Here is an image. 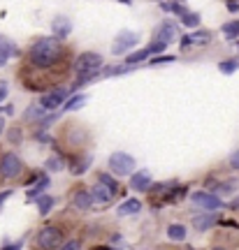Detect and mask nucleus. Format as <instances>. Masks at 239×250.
Returning <instances> with one entry per match:
<instances>
[{"instance_id": "6e6552de", "label": "nucleus", "mask_w": 239, "mask_h": 250, "mask_svg": "<svg viewBox=\"0 0 239 250\" xmlns=\"http://www.w3.org/2000/svg\"><path fill=\"white\" fill-rule=\"evenodd\" d=\"M140 42V35L133 33V30H123V33H119L114 40V54H125L128 49H133L135 44Z\"/></svg>"}, {"instance_id": "0eeeda50", "label": "nucleus", "mask_w": 239, "mask_h": 250, "mask_svg": "<svg viewBox=\"0 0 239 250\" xmlns=\"http://www.w3.org/2000/svg\"><path fill=\"white\" fill-rule=\"evenodd\" d=\"M177 33H179V26L174 23V21H163L158 26V30L153 33V40H158V42H163V44H172L174 40H177Z\"/></svg>"}, {"instance_id": "393cba45", "label": "nucleus", "mask_w": 239, "mask_h": 250, "mask_svg": "<svg viewBox=\"0 0 239 250\" xmlns=\"http://www.w3.org/2000/svg\"><path fill=\"white\" fill-rule=\"evenodd\" d=\"M47 186H49V179H47V176H42V179H40V183H37L35 188H30V190H28V197H30V199H33V197H37Z\"/></svg>"}, {"instance_id": "ddd939ff", "label": "nucleus", "mask_w": 239, "mask_h": 250, "mask_svg": "<svg viewBox=\"0 0 239 250\" xmlns=\"http://www.w3.org/2000/svg\"><path fill=\"white\" fill-rule=\"evenodd\" d=\"M51 33L56 37H68L72 33V23L68 17H56L51 21Z\"/></svg>"}, {"instance_id": "dca6fc26", "label": "nucleus", "mask_w": 239, "mask_h": 250, "mask_svg": "<svg viewBox=\"0 0 239 250\" xmlns=\"http://www.w3.org/2000/svg\"><path fill=\"white\" fill-rule=\"evenodd\" d=\"M142 208V202L140 199H128L125 204H121L119 208H116V213L119 215H130V213H137Z\"/></svg>"}, {"instance_id": "f3484780", "label": "nucleus", "mask_w": 239, "mask_h": 250, "mask_svg": "<svg viewBox=\"0 0 239 250\" xmlns=\"http://www.w3.org/2000/svg\"><path fill=\"white\" fill-rule=\"evenodd\" d=\"M167 239L169 241H184V239H186V227H184V225H169Z\"/></svg>"}, {"instance_id": "b1692460", "label": "nucleus", "mask_w": 239, "mask_h": 250, "mask_svg": "<svg viewBox=\"0 0 239 250\" xmlns=\"http://www.w3.org/2000/svg\"><path fill=\"white\" fill-rule=\"evenodd\" d=\"M151 51L149 49H142V51H137V54H130L128 56V65H137V62H142L144 58H149Z\"/></svg>"}, {"instance_id": "37998d69", "label": "nucleus", "mask_w": 239, "mask_h": 250, "mask_svg": "<svg viewBox=\"0 0 239 250\" xmlns=\"http://www.w3.org/2000/svg\"><path fill=\"white\" fill-rule=\"evenodd\" d=\"M237 46H239V44H237Z\"/></svg>"}, {"instance_id": "aec40b11", "label": "nucleus", "mask_w": 239, "mask_h": 250, "mask_svg": "<svg viewBox=\"0 0 239 250\" xmlns=\"http://www.w3.org/2000/svg\"><path fill=\"white\" fill-rule=\"evenodd\" d=\"M0 54H2V56H7V58H9V56H17L19 51H17V46L12 44L9 40H5V37L0 35Z\"/></svg>"}, {"instance_id": "72a5a7b5", "label": "nucleus", "mask_w": 239, "mask_h": 250, "mask_svg": "<svg viewBox=\"0 0 239 250\" xmlns=\"http://www.w3.org/2000/svg\"><path fill=\"white\" fill-rule=\"evenodd\" d=\"M53 121H56V116H47V118H42V121H40V127H42V130H47V127H49V125L53 123Z\"/></svg>"}, {"instance_id": "c9c22d12", "label": "nucleus", "mask_w": 239, "mask_h": 250, "mask_svg": "<svg viewBox=\"0 0 239 250\" xmlns=\"http://www.w3.org/2000/svg\"><path fill=\"white\" fill-rule=\"evenodd\" d=\"M9 139H12V142H17V139H19V130H12V132H9Z\"/></svg>"}, {"instance_id": "7c9ffc66", "label": "nucleus", "mask_w": 239, "mask_h": 250, "mask_svg": "<svg viewBox=\"0 0 239 250\" xmlns=\"http://www.w3.org/2000/svg\"><path fill=\"white\" fill-rule=\"evenodd\" d=\"M174 61H177L174 56H160V58H153V61H151V65H160V62H174Z\"/></svg>"}, {"instance_id": "f257e3e1", "label": "nucleus", "mask_w": 239, "mask_h": 250, "mask_svg": "<svg viewBox=\"0 0 239 250\" xmlns=\"http://www.w3.org/2000/svg\"><path fill=\"white\" fill-rule=\"evenodd\" d=\"M63 56H65V49H63V44L56 37H42V40H37L35 44L30 46L28 61L37 70H49L53 65H58Z\"/></svg>"}, {"instance_id": "a211bd4d", "label": "nucleus", "mask_w": 239, "mask_h": 250, "mask_svg": "<svg viewBox=\"0 0 239 250\" xmlns=\"http://www.w3.org/2000/svg\"><path fill=\"white\" fill-rule=\"evenodd\" d=\"M51 206H53V197H49V195L37 197V211H40V215H47L51 211Z\"/></svg>"}, {"instance_id": "9d476101", "label": "nucleus", "mask_w": 239, "mask_h": 250, "mask_svg": "<svg viewBox=\"0 0 239 250\" xmlns=\"http://www.w3.org/2000/svg\"><path fill=\"white\" fill-rule=\"evenodd\" d=\"M218 223V215L212 213V211H207V213H200V215H193V227L197 232H207L209 227Z\"/></svg>"}, {"instance_id": "7ed1b4c3", "label": "nucleus", "mask_w": 239, "mask_h": 250, "mask_svg": "<svg viewBox=\"0 0 239 250\" xmlns=\"http://www.w3.org/2000/svg\"><path fill=\"white\" fill-rule=\"evenodd\" d=\"M63 236H65V234H63L61 227L47 225V227H42V229L37 232L35 243H37V248H42V250H56L58 246H61Z\"/></svg>"}, {"instance_id": "1a4fd4ad", "label": "nucleus", "mask_w": 239, "mask_h": 250, "mask_svg": "<svg viewBox=\"0 0 239 250\" xmlns=\"http://www.w3.org/2000/svg\"><path fill=\"white\" fill-rule=\"evenodd\" d=\"M70 95V90L68 88H56V90H51V93H45L42 95V107L49 111V109H56V107H61L63 102H65V98Z\"/></svg>"}, {"instance_id": "ea45409f", "label": "nucleus", "mask_w": 239, "mask_h": 250, "mask_svg": "<svg viewBox=\"0 0 239 250\" xmlns=\"http://www.w3.org/2000/svg\"><path fill=\"white\" fill-rule=\"evenodd\" d=\"M5 130V118H0V132Z\"/></svg>"}, {"instance_id": "a878e982", "label": "nucleus", "mask_w": 239, "mask_h": 250, "mask_svg": "<svg viewBox=\"0 0 239 250\" xmlns=\"http://www.w3.org/2000/svg\"><path fill=\"white\" fill-rule=\"evenodd\" d=\"M181 21H184V26H188V28L200 26V17H197L195 12H188V14H184V17H181Z\"/></svg>"}, {"instance_id": "a19ab883", "label": "nucleus", "mask_w": 239, "mask_h": 250, "mask_svg": "<svg viewBox=\"0 0 239 250\" xmlns=\"http://www.w3.org/2000/svg\"><path fill=\"white\" fill-rule=\"evenodd\" d=\"M212 250H228V248H223V246H216V248H212Z\"/></svg>"}, {"instance_id": "bb28decb", "label": "nucleus", "mask_w": 239, "mask_h": 250, "mask_svg": "<svg viewBox=\"0 0 239 250\" xmlns=\"http://www.w3.org/2000/svg\"><path fill=\"white\" fill-rule=\"evenodd\" d=\"M237 67H239L237 61H225V62H221V65H218V70H221L223 74H232Z\"/></svg>"}, {"instance_id": "f704fd0d", "label": "nucleus", "mask_w": 239, "mask_h": 250, "mask_svg": "<svg viewBox=\"0 0 239 250\" xmlns=\"http://www.w3.org/2000/svg\"><path fill=\"white\" fill-rule=\"evenodd\" d=\"M19 248H21V241H19V243H14V246H5V248H2V250H19Z\"/></svg>"}, {"instance_id": "2eb2a0df", "label": "nucleus", "mask_w": 239, "mask_h": 250, "mask_svg": "<svg viewBox=\"0 0 239 250\" xmlns=\"http://www.w3.org/2000/svg\"><path fill=\"white\" fill-rule=\"evenodd\" d=\"M74 208H79V211H86L91 204H93V195H91L89 190H79V192H74Z\"/></svg>"}, {"instance_id": "423d86ee", "label": "nucleus", "mask_w": 239, "mask_h": 250, "mask_svg": "<svg viewBox=\"0 0 239 250\" xmlns=\"http://www.w3.org/2000/svg\"><path fill=\"white\" fill-rule=\"evenodd\" d=\"M191 202H193L197 208H204V211H216V208L223 206L218 195H214L209 190H197V192H193V195H191Z\"/></svg>"}, {"instance_id": "473e14b6", "label": "nucleus", "mask_w": 239, "mask_h": 250, "mask_svg": "<svg viewBox=\"0 0 239 250\" xmlns=\"http://www.w3.org/2000/svg\"><path fill=\"white\" fill-rule=\"evenodd\" d=\"M230 167L232 169H239V151H235L230 155Z\"/></svg>"}, {"instance_id": "58836bf2", "label": "nucleus", "mask_w": 239, "mask_h": 250, "mask_svg": "<svg viewBox=\"0 0 239 250\" xmlns=\"http://www.w3.org/2000/svg\"><path fill=\"white\" fill-rule=\"evenodd\" d=\"M5 62H7V56H2V54H0V67H2Z\"/></svg>"}, {"instance_id": "f03ea898", "label": "nucleus", "mask_w": 239, "mask_h": 250, "mask_svg": "<svg viewBox=\"0 0 239 250\" xmlns=\"http://www.w3.org/2000/svg\"><path fill=\"white\" fill-rule=\"evenodd\" d=\"M102 67V56L100 54H93V51H86V54H81L77 61H74V72H77V86L81 83H86L91 81L93 77H97V72Z\"/></svg>"}, {"instance_id": "6ab92c4d", "label": "nucleus", "mask_w": 239, "mask_h": 250, "mask_svg": "<svg viewBox=\"0 0 239 250\" xmlns=\"http://www.w3.org/2000/svg\"><path fill=\"white\" fill-rule=\"evenodd\" d=\"M237 35H239V21H230V23L223 26V37L225 40H237Z\"/></svg>"}, {"instance_id": "c756f323", "label": "nucleus", "mask_w": 239, "mask_h": 250, "mask_svg": "<svg viewBox=\"0 0 239 250\" xmlns=\"http://www.w3.org/2000/svg\"><path fill=\"white\" fill-rule=\"evenodd\" d=\"M58 250H81V243L79 241H68V243H63Z\"/></svg>"}, {"instance_id": "9b49d317", "label": "nucleus", "mask_w": 239, "mask_h": 250, "mask_svg": "<svg viewBox=\"0 0 239 250\" xmlns=\"http://www.w3.org/2000/svg\"><path fill=\"white\" fill-rule=\"evenodd\" d=\"M130 188H133L135 192H146V190H151L149 171H137V174H133V179H130Z\"/></svg>"}, {"instance_id": "4c0bfd02", "label": "nucleus", "mask_w": 239, "mask_h": 250, "mask_svg": "<svg viewBox=\"0 0 239 250\" xmlns=\"http://www.w3.org/2000/svg\"><path fill=\"white\" fill-rule=\"evenodd\" d=\"M228 9H230V12H237L239 5H237V2H228Z\"/></svg>"}, {"instance_id": "f8f14e48", "label": "nucleus", "mask_w": 239, "mask_h": 250, "mask_svg": "<svg viewBox=\"0 0 239 250\" xmlns=\"http://www.w3.org/2000/svg\"><path fill=\"white\" fill-rule=\"evenodd\" d=\"M212 42V33L209 30H197V33H191L181 40V49H186L188 44H209Z\"/></svg>"}, {"instance_id": "39448f33", "label": "nucleus", "mask_w": 239, "mask_h": 250, "mask_svg": "<svg viewBox=\"0 0 239 250\" xmlns=\"http://www.w3.org/2000/svg\"><path fill=\"white\" fill-rule=\"evenodd\" d=\"M24 169V162L19 160L17 153H5L0 158V179H17Z\"/></svg>"}, {"instance_id": "20e7f679", "label": "nucleus", "mask_w": 239, "mask_h": 250, "mask_svg": "<svg viewBox=\"0 0 239 250\" xmlns=\"http://www.w3.org/2000/svg\"><path fill=\"white\" fill-rule=\"evenodd\" d=\"M109 169L114 176H128L135 171V158L128 153H114L109 158Z\"/></svg>"}, {"instance_id": "4468645a", "label": "nucleus", "mask_w": 239, "mask_h": 250, "mask_svg": "<svg viewBox=\"0 0 239 250\" xmlns=\"http://www.w3.org/2000/svg\"><path fill=\"white\" fill-rule=\"evenodd\" d=\"M91 195H93V202H100V204H107V202H109V199L114 197V192H112L109 188H107V186H102V183L97 181L96 186L91 188Z\"/></svg>"}, {"instance_id": "e433bc0d", "label": "nucleus", "mask_w": 239, "mask_h": 250, "mask_svg": "<svg viewBox=\"0 0 239 250\" xmlns=\"http://www.w3.org/2000/svg\"><path fill=\"white\" fill-rule=\"evenodd\" d=\"M5 114H14V109H12V104H5V107H0Z\"/></svg>"}, {"instance_id": "4be33fe9", "label": "nucleus", "mask_w": 239, "mask_h": 250, "mask_svg": "<svg viewBox=\"0 0 239 250\" xmlns=\"http://www.w3.org/2000/svg\"><path fill=\"white\" fill-rule=\"evenodd\" d=\"M160 7L165 9V12H172V14H181V17H184V14H188L181 2H160Z\"/></svg>"}, {"instance_id": "412c9836", "label": "nucleus", "mask_w": 239, "mask_h": 250, "mask_svg": "<svg viewBox=\"0 0 239 250\" xmlns=\"http://www.w3.org/2000/svg\"><path fill=\"white\" fill-rule=\"evenodd\" d=\"M45 111H47V109L42 107V104H35V107H30L26 114H24V118H26V121H35V118H40V121H42Z\"/></svg>"}, {"instance_id": "c85d7f7f", "label": "nucleus", "mask_w": 239, "mask_h": 250, "mask_svg": "<svg viewBox=\"0 0 239 250\" xmlns=\"http://www.w3.org/2000/svg\"><path fill=\"white\" fill-rule=\"evenodd\" d=\"M84 102H86V98H84V95H77V98H72L70 102L65 104V109H77V107H81Z\"/></svg>"}, {"instance_id": "79ce46f5", "label": "nucleus", "mask_w": 239, "mask_h": 250, "mask_svg": "<svg viewBox=\"0 0 239 250\" xmlns=\"http://www.w3.org/2000/svg\"><path fill=\"white\" fill-rule=\"evenodd\" d=\"M179 2H184V0H179Z\"/></svg>"}, {"instance_id": "5701e85b", "label": "nucleus", "mask_w": 239, "mask_h": 250, "mask_svg": "<svg viewBox=\"0 0 239 250\" xmlns=\"http://www.w3.org/2000/svg\"><path fill=\"white\" fill-rule=\"evenodd\" d=\"M97 181H100L102 186L109 188L112 192H116V190H119V181H114L112 176H109V174H97Z\"/></svg>"}, {"instance_id": "2f4dec72", "label": "nucleus", "mask_w": 239, "mask_h": 250, "mask_svg": "<svg viewBox=\"0 0 239 250\" xmlns=\"http://www.w3.org/2000/svg\"><path fill=\"white\" fill-rule=\"evenodd\" d=\"M7 90H9V86L5 83V81H0V104H2L5 98H7Z\"/></svg>"}, {"instance_id": "cd10ccee", "label": "nucleus", "mask_w": 239, "mask_h": 250, "mask_svg": "<svg viewBox=\"0 0 239 250\" xmlns=\"http://www.w3.org/2000/svg\"><path fill=\"white\" fill-rule=\"evenodd\" d=\"M47 169H51V171L63 169V160L61 158H49V160H47Z\"/></svg>"}]
</instances>
